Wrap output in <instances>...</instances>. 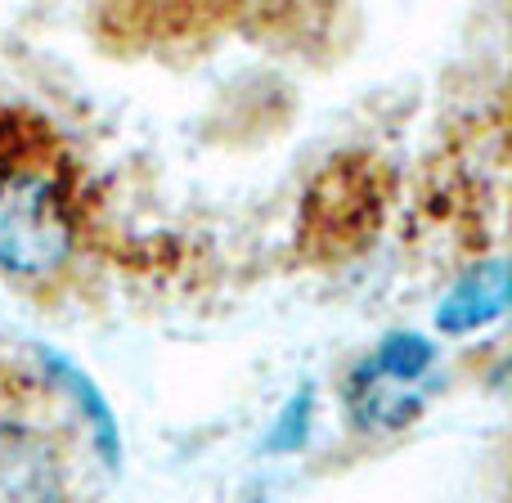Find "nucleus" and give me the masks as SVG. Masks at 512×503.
I'll return each instance as SVG.
<instances>
[{
    "label": "nucleus",
    "mask_w": 512,
    "mask_h": 503,
    "mask_svg": "<svg viewBox=\"0 0 512 503\" xmlns=\"http://www.w3.org/2000/svg\"><path fill=\"white\" fill-rule=\"evenodd\" d=\"M423 405V391L391 387V382H378L360 369L346 378V414L360 432H400L423 414Z\"/></svg>",
    "instance_id": "4"
},
{
    "label": "nucleus",
    "mask_w": 512,
    "mask_h": 503,
    "mask_svg": "<svg viewBox=\"0 0 512 503\" xmlns=\"http://www.w3.org/2000/svg\"><path fill=\"white\" fill-rule=\"evenodd\" d=\"M36 355H41V373H50L54 387L68 391L72 405L86 414V423H90V432H95V445H99V454H104V463H108V468H117V463H122V432H117V418H113V409H108V400L99 396V387L68 360V355L50 351V346H36Z\"/></svg>",
    "instance_id": "5"
},
{
    "label": "nucleus",
    "mask_w": 512,
    "mask_h": 503,
    "mask_svg": "<svg viewBox=\"0 0 512 503\" xmlns=\"http://www.w3.org/2000/svg\"><path fill=\"white\" fill-rule=\"evenodd\" d=\"M77 216L54 171L32 162H0V270L45 279L72 256Z\"/></svg>",
    "instance_id": "1"
},
{
    "label": "nucleus",
    "mask_w": 512,
    "mask_h": 503,
    "mask_svg": "<svg viewBox=\"0 0 512 503\" xmlns=\"http://www.w3.org/2000/svg\"><path fill=\"white\" fill-rule=\"evenodd\" d=\"M0 503H68L59 454L27 423L0 427Z\"/></svg>",
    "instance_id": "2"
},
{
    "label": "nucleus",
    "mask_w": 512,
    "mask_h": 503,
    "mask_svg": "<svg viewBox=\"0 0 512 503\" xmlns=\"http://www.w3.org/2000/svg\"><path fill=\"white\" fill-rule=\"evenodd\" d=\"M248 503H265V499H248Z\"/></svg>",
    "instance_id": "8"
},
{
    "label": "nucleus",
    "mask_w": 512,
    "mask_h": 503,
    "mask_svg": "<svg viewBox=\"0 0 512 503\" xmlns=\"http://www.w3.org/2000/svg\"><path fill=\"white\" fill-rule=\"evenodd\" d=\"M310 423H315V387H301L297 396H288V405L279 409V418H274L270 427V441H265V450L270 454H292L306 445L310 436Z\"/></svg>",
    "instance_id": "7"
},
{
    "label": "nucleus",
    "mask_w": 512,
    "mask_h": 503,
    "mask_svg": "<svg viewBox=\"0 0 512 503\" xmlns=\"http://www.w3.org/2000/svg\"><path fill=\"white\" fill-rule=\"evenodd\" d=\"M432 369H436V342L427 333H414V328L387 333L360 360V373H369V378H378V382H391V387H405V391H423L418 382Z\"/></svg>",
    "instance_id": "6"
},
{
    "label": "nucleus",
    "mask_w": 512,
    "mask_h": 503,
    "mask_svg": "<svg viewBox=\"0 0 512 503\" xmlns=\"http://www.w3.org/2000/svg\"><path fill=\"white\" fill-rule=\"evenodd\" d=\"M508 306V270L504 256H490V261L472 265L459 283L441 297L436 306V333L459 337V333H477V328L495 324Z\"/></svg>",
    "instance_id": "3"
}]
</instances>
